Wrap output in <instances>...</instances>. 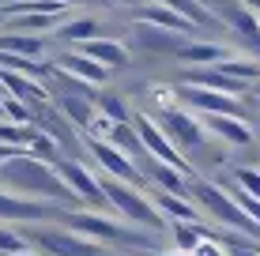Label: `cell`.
I'll return each instance as SVG.
<instances>
[{"mask_svg": "<svg viewBox=\"0 0 260 256\" xmlns=\"http://www.w3.org/2000/svg\"><path fill=\"white\" fill-rule=\"evenodd\" d=\"M0 181H4L8 192L26 196V200H57L60 207L79 204V200L72 196V189L64 185V177L57 173V166L46 162V158H38V155H30V151L8 158V162L0 166Z\"/></svg>", "mask_w": 260, "mask_h": 256, "instance_id": "1", "label": "cell"}, {"mask_svg": "<svg viewBox=\"0 0 260 256\" xmlns=\"http://www.w3.org/2000/svg\"><path fill=\"white\" fill-rule=\"evenodd\" d=\"M102 192H106V204L117 211L121 218H128L132 226H151V230H166V218L158 215V207L151 204L147 196L128 181L117 177H102Z\"/></svg>", "mask_w": 260, "mask_h": 256, "instance_id": "2", "label": "cell"}, {"mask_svg": "<svg viewBox=\"0 0 260 256\" xmlns=\"http://www.w3.org/2000/svg\"><path fill=\"white\" fill-rule=\"evenodd\" d=\"M23 237L30 245H38L49 256H102V245L87 241L83 234L68 230V226H49V223H30L23 226Z\"/></svg>", "mask_w": 260, "mask_h": 256, "instance_id": "3", "label": "cell"}, {"mask_svg": "<svg viewBox=\"0 0 260 256\" xmlns=\"http://www.w3.org/2000/svg\"><path fill=\"white\" fill-rule=\"evenodd\" d=\"M192 200H196V204H200L204 211H208L211 218H219L222 226H230V230L260 234V226H256L241 207H238V200L230 196L222 185H215V181H196V185H192Z\"/></svg>", "mask_w": 260, "mask_h": 256, "instance_id": "4", "label": "cell"}, {"mask_svg": "<svg viewBox=\"0 0 260 256\" xmlns=\"http://www.w3.org/2000/svg\"><path fill=\"white\" fill-rule=\"evenodd\" d=\"M155 125L166 132V139L177 147L185 158L196 155L204 147V139H208V132H204V121H196L192 113H181L177 105H162L155 117Z\"/></svg>", "mask_w": 260, "mask_h": 256, "instance_id": "5", "label": "cell"}, {"mask_svg": "<svg viewBox=\"0 0 260 256\" xmlns=\"http://www.w3.org/2000/svg\"><path fill=\"white\" fill-rule=\"evenodd\" d=\"M53 166H57V173L64 177V185L72 189V196H76L79 204L110 207V204H106V192H102V177H94L83 162H76V158H57Z\"/></svg>", "mask_w": 260, "mask_h": 256, "instance_id": "6", "label": "cell"}, {"mask_svg": "<svg viewBox=\"0 0 260 256\" xmlns=\"http://www.w3.org/2000/svg\"><path fill=\"white\" fill-rule=\"evenodd\" d=\"M132 125H136V132H140V143H143V151H147L151 158H158V162L174 166V170H181V173H192L189 158H185V155L177 151L174 143H170V139H166V132L158 128L155 121L147 117V113H140V117H132Z\"/></svg>", "mask_w": 260, "mask_h": 256, "instance_id": "7", "label": "cell"}, {"mask_svg": "<svg viewBox=\"0 0 260 256\" xmlns=\"http://www.w3.org/2000/svg\"><path fill=\"white\" fill-rule=\"evenodd\" d=\"M60 215V204H46V200H26L15 196V192L0 189V218L4 223H49V218Z\"/></svg>", "mask_w": 260, "mask_h": 256, "instance_id": "8", "label": "cell"}, {"mask_svg": "<svg viewBox=\"0 0 260 256\" xmlns=\"http://www.w3.org/2000/svg\"><path fill=\"white\" fill-rule=\"evenodd\" d=\"M87 151L94 155V162L102 166L106 177H117V181H128V185L143 181V173H136V162H132L124 151H117L110 139H87Z\"/></svg>", "mask_w": 260, "mask_h": 256, "instance_id": "9", "label": "cell"}, {"mask_svg": "<svg viewBox=\"0 0 260 256\" xmlns=\"http://www.w3.org/2000/svg\"><path fill=\"white\" fill-rule=\"evenodd\" d=\"M181 98L189 102L192 109H200V113H219V117L245 121V105H241V98H234V94H219V91H204V87L181 83Z\"/></svg>", "mask_w": 260, "mask_h": 256, "instance_id": "10", "label": "cell"}, {"mask_svg": "<svg viewBox=\"0 0 260 256\" xmlns=\"http://www.w3.org/2000/svg\"><path fill=\"white\" fill-rule=\"evenodd\" d=\"M211 12H215V19H226L234 26L245 46H253L260 53V15L245 4V0H222L219 8H211Z\"/></svg>", "mask_w": 260, "mask_h": 256, "instance_id": "11", "label": "cell"}, {"mask_svg": "<svg viewBox=\"0 0 260 256\" xmlns=\"http://www.w3.org/2000/svg\"><path fill=\"white\" fill-rule=\"evenodd\" d=\"M204 132L219 136L222 143H230V147H249V143H253V128H249L245 121H238V117H219V113H204Z\"/></svg>", "mask_w": 260, "mask_h": 256, "instance_id": "12", "label": "cell"}, {"mask_svg": "<svg viewBox=\"0 0 260 256\" xmlns=\"http://www.w3.org/2000/svg\"><path fill=\"white\" fill-rule=\"evenodd\" d=\"M76 53L98 60L102 68H128V60H132L128 46H121V42H113V38H91V42H83V46H76Z\"/></svg>", "mask_w": 260, "mask_h": 256, "instance_id": "13", "label": "cell"}, {"mask_svg": "<svg viewBox=\"0 0 260 256\" xmlns=\"http://www.w3.org/2000/svg\"><path fill=\"white\" fill-rule=\"evenodd\" d=\"M151 204L158 207V215L166 223H200V207L189 196H174V192H151Z\"/></svg>", "mask_w": 260, "mask_h": 256, "instance_id": "14", "label": "cell"}, {"mask_svg": "<svg viewBox=\"0 0 260 256\" xmlns=\"http://www.w3.org/2000/svg\"><path fill=\"white\" fill-rule=\"evenodd\" d=\"M57 68H60L64 76L79 79V83H91V87H98V83H106V79H110V68H102L98 60L83 57V53H64V57L57 60Z\"/></svg>", "mask_w": 260, "mask_h": 256, "instance_id": "15", "label": "cell"}, {"mask_svg": "<svg viewBox=\"0 0 260 256\" xmlns=\"http://www.w3.org/2000/svg\"><path fill=\"white\" fill-rule=\"evenodd\" d=\"M185 83L189 87H204V91H219V94H234V98L245 94V83L222 76L219 68H189V72H185Z\"/></svg>", "mask_w": 260, "mask_h": 256, "instance_id": "16", "label": "cell"}, {"mask_svg": "<svg viewBox=\"0 0 260 256\" xmlns=\"http://www.w3.org/2000/svg\"><path fill=\"white\" fill-rule=\"evenodd\" d=\"M143 170H147V181H155L158 185V192H174V196H189V181L181 177V170H174V166H166V162H158V158H143Z\"/></svg>", "mask_w": 260, "mask_h": 256, "instance_id": "17", "label": "cell"}, {"mask_svg": "<svg viewBox=\"0 0 260 256\" xmlns=\"http://www.w3.org/2000/svg\"><path fill=\"white\" fill-rule=\"evenodd\" d=\"M226 57H230V49L219 46V42H185L181 53H177V60H185V64H192V68H215Z\"/></svg>", "mask_w": 260, "mask_h": 256, "instance_id": "18", "label": "cell"}, {"mask_svg": "<svg viewBox=\"0 0 260 256\" xmlns=\"http://www.w3.org/2000/svg\"><path fill=\"white\" fill-rule=\"evenodd\" d=\"M136 42L143 49H155V53H181L185 46V34H174V30H162V26H151V23H136Z\"/></svg>", "mask_w": 260, "mask_h": 256, "instance_id": "19", "label": "cell"}, {"mask_svg": "<svg viewBox=\"0 0 260 256\" xmlns=\"http://www.w3.org/2000/svg\"><path fill=\"white\" fill-rule=\"evenodd\" d=\"M140 23H151V26H162V30H174V34H189L196 30V26L189 19H181V15L174 12V8H166V4H151V8H143L140 12Z\"/></svg>", "mask_w": 260, "mask_h": 256, "instance_id": "20", "label": "cell"}, {"mask_svg": "<svg viewBox=\"0 0 260 256\" xmlns=\"http://www.w3.org/2000/svg\"><path fill=\"white\" fill-rule=\"evenodd\" d=\"M57 105L64 109V117H68L76 128H91V121L98 117V109H94L91 94H60Z\"/></svg>", "mask_w": 260, "mask_h": 256, "instance_id": "21", "label": "cell"}, {"mask_svg": "<svg viewBox=\"0 0 260 256\" xmlns=\"http://www.w3.org/2000/svg\"><path fill=\"white\" fill-rule=\"evenodd\" d=\"M98 23L94 15H76V19H68V23H60L57 26V34L64 42H72V46H83V42H91V38H102V34H98Z\"/></svg>", "mask_w": 260, "mask_h": 256, "instance_id": "22", "label": "cell"}, {"mask_svg": "<svg viewBox=\"0 0 260 256\" xmlns=\"http://www.w3.org/2000/svg\"><path fill=\"white\" fill-rule=\"evenodd\" d=\"M155 4H166V8H174L181 19H189L192 26H215L219 19H215V12L204 0H155Z\"/></svg>", "mask_w": 260, "mask_h": 256, "instance_id": "23", "label": "cell"}, {"mask_svg": "<svg viewBox=\"0 0 260 256\" xmlns=\"http://www.w3.org/2000/svg\"><path fill=\"white\" fill-rule=\"evenodd\" d=\"M0 53H15V57H30V60H38L42 53H46V42L38 38V34H4L0 38Z\"/></svg>", "mask_w": 260, "mask_h": 256, "instance_id": "24", "label": "cell"}, {"mask_svg": "<svg viewBox=\"0 0 260 256\" xmlns=\"http://www.w3.org/2000/svg\"><path fill=\"white\" fill-rule=\"evenodd\" d=\"M166 230L174 234V245H177V252H196V245L204 241V237H211V230H204L200 223H166Z\"/></svg>", "mask_w": 260, "mask_h": 256, "instance_id": "25", "label": "cell"}, {"mask_svg": "<svg viewBox=\"0 0 260 256\" xmlns=\"http://www.w3.org/2000/svg\"><path fill=\"white\" fill-rule=\"evenodd\" d=\"M222 76H230V79H238V83H245V87H253L256 79H260V60H241V57H226L222 64H215Z\"/></svg>", "mask_w": 260, "mask_h": 256, "instance_id": "26", "label": "cell"}, {"mask_svg": "<svg viewBox=\"0 0 260 256\" xmlns=\"http://www.w3.org/2000/svg\"><path fill=\"white\" fill-rule=\"evenodd\" d=\"M110 143L117 147V151H124L132 158V162H136V158L143 155V143H140V132H136V125H113V132H110Z\"/></svg>", "mask_w": 260, "mask_h": 256, "instance_id": "27", "label": "cell"}, {"mask_svg": "<svg viewBox=\"0 0 260 256\" xmlns=\"http://www.w3.org/2000/svg\"><path fill=\"white\" fill-rule=\"evenodd\" d=\"M12 19V26L19 34H26V30H49V26H60V15H42V12H26V15H8Z\"/></svg>", "mask_w": 260, "mask_h": 256, "instance_id": "28", "label": "cell"}, {"mask_svg": "<svg viewBox=\"0 0 260 256\" xmlns=\"http://www.w3.org/2000/svg\"><path fill=\"white\" fill-rule=\"evenodd\" d=\"M98 109H102V117H110L113 125H128L132 121L128 105H124L121 98H113V94H102V98H98Z\"/></svg>", "mask_w": 260, "mask_h": 256, "instance_id": "29", "label": "cell"}, {"mask_svg": "<svg viewBox=\"0 0 260 256\" xmlns=\"http://www.w3.org/2000/svg\"><path fill=\"white\" fill-rule=\"evenodd\" d=\"M4 117L12 121V125H30V121H34V105L12 98V94H4Z\"/></svg>", "mask_w": 260, "mask_h": 256, "instance_id": "30", "label": "cell"}, {"mask_svg": "<svg viewBox=\"0 0 260 256\" xmlns=\"http://www.w3.org/2000/svg\"><path fill=\"white\" fill-rule=\"evenodd\" d=\"M234 185L241 192H249L253 200H260V170H253V166H238V170H234Z\"/></svg>", "mask_w": 260, "mask_h": 256, "instance_id": "31", "label": "cell"}, {"mask_svg": "<svg viewBox=\"0 0 260 256\" xmlns=\"http://www.w3.org/2000/svg\"><path fill=\"white\" fill-rule=\"evenodd\" d=\"M26 237H23V230H4L0 226V256H15V252H30L26 249Z\"/></svg>", "mask_w": 260, "mask_h": 256, "instance_id": "32", "label": "cell"}, {"mask_svg": "<svg viewBox=\"0 0 260 256\" xmlns=\"http://www.w3.org/2000/svg\"><path fill=\"white\" fill-rule=\"evenodd\" d=\"M26 147H30V155L46 158V162H57V158H60V155H57V143H53V136H46V132H34Z\"/></svg>", "mask_w": 260, "mask_h": 256, "instance_id": "33", "label": "cell"}, {"mask_svg": "<svg viewBox=\"0 0 260 256\" xmlns=\"http://www.w3.org/2000/svg\"><path fill=\"white\" fill-rule=\"evenodd\" d=\"M192 256H230V249H222L215 237H204V241L196 245V252H192Z\"/></svg>", "mask_w": 260, "mask_h": 256, "instance_id": "34", "label": "cell"}, {"mask_svg": "<svg viewBox=\"0 0 260 256\" xmlns=\"http://www.w3.org/2000/svg\"><path fill=\"white\" fill-rule=\"evenodd\" d=\"M26 147H19V143H0V166L8 162V158H15V155H23Z\"/></svg>", "mask_w": 260, "mask_h": 256, "instance_id": "35", "label": "cell"}, {"mask_svg": "<svg viewBox=\"0 0 260 256\" xmlns=\"http://www.w3.org/2000/svg\"><path fill=\"white\" fill-rule=\"evenodd\" d=\"M230 256H260V252L249 249V245H234V249H230Z\"/></svg>", "mask_w": 260, "mask_h": 256, "instance_id": "36", "label": "cell"}, {"mask_svg": "<svg viewBox=\"0 0 260 256\" xmlns=\"http://www.w3.org/2000/svg\"><path fill=\"white\" fill-rule=\"evenodd\" d=\"M143 256H189V252H177V249H155V252H143Z\"/></svg>", "mask_w": 260, "mask_h": 256, "instance_id": "37", "label": "cell"}, {"mask_svg": "<svg viewBox=\"0 0 260 256\" xmlns=\"http://www.w3.org/2000/svg\"><path fill=\"white\" fill-rule=\"evenodd\" d=\"M110 4H121V8H140V4H147V0H110Z\"/></svg>", "mask_w": 260, "mask_h": 256, "instance_id": "38", "label": "cell"}, {"mask_svg": "<svg viewBox=\"0 0 260 256\" xmlns=\"http://www.w3.org/2000/svg\"><path fill=\"white\" fill-rule=\"evenodd\" d=\"M249 91H253V94H256V98H260V79H256V83H253V87H249Z\"/></svg>", "mask_w": 260, "mask_h": 256, "instance_id": "39", "label": "cell"}, {"mask_svg": "<svg viewBox=\"0 0 260 256\" xmlns=\"http://www.w3.org/2000/svg\"><path fill=\"white\" fill-rule=\"evenodd\" d=\"M4 94H8V91H4V76H0V98H4Z\"/></svg>", "mask_w": 260, "mask_h": 256, "instance_id": "40", "label": "cell"}, {"mask_svg": "<svg viewBox=\"0 0 260 256\" xmlns=\"http://www.w3.org/2000/svg\"><path fill=\"white\" fill-rule=\"evenodd\" d=\"M0 23H4V12H0Z\"/></svg>", "mask_w": 260, "mask_h": 256, "instance_id": "41", "label": "cell"}]
</instances>
